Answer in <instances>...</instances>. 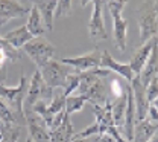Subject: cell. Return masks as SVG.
I'll list each match as a JSON object with an SVG mask.
<instances>
[{
	"label": "cell",
	"mask_w": 158,
	"mask_h": 142,
	"mask_svg": "<svg viewBox=\"0 0 158 142\" xmlns=\"http://www.w3.org/2000/svg\"><path fill=\"white\" fill-rule=\"evenodd\" d=\"M0 139H2V135H0Z\"/></svg>",
	"instance_id": "obj_37"
},
{
	"label": "cell",
	"mask_w": 158,
	"mask_h": 142,
	"mask_svg": "<svg viewBox=\"0 0 158 142\" xmlns=\"http://www.w3.org/2000/svg\"><path fill=\"white\" fill-rule=\"evenodd\" d=\"M148 118L151 119V121L154 122H158V110L154 107V105H151L149 107V112H148Z\"/></svg>",
	"instance_id": "obj_30"
},
{
	"label": "cell",
	"mask_w": 158,
	"mask_h": 142,
	"mask_svg": "<svg viewBox=\"0 0 158 142\" xmlns=\"http://www.w3.org/2000/svg\"><path fill=\"white\" fill-rule=\"evenodd\" d=\"M79 82H81V72L73 70V72H72V73L67 77L65 84H64V87H62V92H64V95H65V96H70V95H73V92H76V90H78Z\"/></svg>",
	"instance_id": "obj_25"
},
{
	"label": "cell",
	"mask_w": 158,
	"mask_h": 142,
	"mask_svg": "<svg viewBox=\"0 0 158 142\" xmlns=\"http://www.w3.org/2000/svg\"><path fill=\"white\" fill-rule=\"evenodd\" d=\"M155 43H157V37L152 38V40L146 41L144 44H141L137 51L132 54V57H131V60H129V66H131V69H132V72H134L135 77L140 75V72L143 70L144 64L148 63L151 54H152V49H154V46H155Z\"/></svg>",
	"instance_id": "obj_13"
},
{
	"label": "cell",
	"mask_w": 158,
	"mask_h": 142,
	"mask_svg": "<svg viewBox=\"0 0 158 142\" xmlns=\"http://www.w3.org/2000/svg\"><path fill=\"white\" fill-rule=\"evenodd\" d=\"M151 105H154V107H155V109H157V110H158V98H157V100H155V101H154V102H152Z\"/></svg>",
	"instance_id": "obj_35"
},
{
	"label": "cell",
	"mask_w": 158,
	"mask_h": 142,
	"mask_svg": "<svg viewBox=\"0 0 158 142\" xmlns=\"http://www.w3.org/2000/svg\"><path fill=\"white\" fill-rule=\"evenodd\" d=\"M3 38L8 41L12 47H15V49H19L20 51V47H24V44H27L34 37H32V34L27 31L26 24H23V26H20V28H17V29L9 31Z\"/></svg>",
	"instance_id": "obj_19"
},
{
	"label": "cell",
	"mask_w": 158,
	"mask_h": 142,
	"mask_svg": "<svg viewBox=\"0 0 158 142\" xmlns=\"http://www.w3.org/2000/svg\"><path fill=\"white\" fill-rule=\"evenodd\" d=\"M126 89H128V87H126ZM126 89H123L122 82L118 81L117 78H113V80L110 81V92H111V95L114 96V100H118V98L125 96V95H126Z\"/></svg>",
	"instance_id": "obj_28"
},
{
	"label": "cell",
	"mask_w": 158,
	"mask_h": 142,
	"mask_svg": "<svg viewBox=\"0 0 158 142\" xmlns=\"http://www.w3.org/2000/svg\"><path fill=\"white\" fill-rule=\"evenodd\" d=\"M70 66L61 63V60H50L44 67H41L38 72L43 77V81L50 89H62L67 77L73 72Z\"/></svg>",
	"instance_id": "obj_4"
},
{
	"label": "cell",
	"mask_w": 158,
	"mask_h": 142,
	"mask_svg": "<svg viewBox=\"0 0 158 142\" xmlns=\"http://www.w3.org/2000/svg\"><path fill=\"white\" fill-rule=\"evenodd\" d=\"M21 58V52L12 47L3 37H0V66H8L11 61H17Z\"/></svg>",
	"instance_id": "obj_22"
},
{
	"label": "cell",
	"mask_w": 158,
	"mask_h": 142,
	"mask_svg": "<svg viewBox=\"0 0 158 142\" xmlns=\"http://www.w3.org/2000/svg\"><path fill=\"white\" fill-rule=\"evenodd\" d=\"M148 142H158V131H157V133H155V135H154V136H152V138H151V139H149Z\"/></svg>",
	"instance_id": "obj_33"
},
{
	"label": "cell",
	"mask_w": 158,
	"mask_h": 142,
	"mask_svg": "<svg viewBox=\"0 0 158 142\" xmlns=\"http://www.w3.org/2000/svg\"><path fill=\"white\" fill-rule=\"evenodd\" d=\"M100 60H102V52L99 49H94V51L87 52L84 55L61 58V63L70 66L76 72H88V70H93V69L100 67Z\"/></svg>",
	"instance_id": "obj_7"
},
{
	"label": "cell",
	"mask_w": 158,
	"mask_h": 142,
	"mask_svg": "<svg viewBox=\"0 0 158 142\" xmlns=\"http://www.w3.org/2000/svg\"><path fill=\"white\" fill-rule=\"evenodd\" d=\"M24 52L26 55L34 61L38 67H44L50 60H53L55 55V47L49 40H46L44 37H38V38H32L27 44H24Z\"/></svg>",
	"instance_id": "obj_5"
},
{
	"label": "cell",
	"mask_w": 158,
	"mask_h": 142,
	"mask_svg": "<svg viewBox=\"0 0 158 142\" xmlns=\"http://www.w3.org/2000/svg\"><path fill=\"white\" fill-rule=\"evenodd\" d=\"M20 133H21V127H20L19 124L3 125L0 128V135H2L0 142H19Z\"/></svg>",
	"instance_id": "obj_24"
},
{
	"label": "cell",
	"mask_w": 158,
	"mask_h": 142,
	"mask_svg": "<svg viewBox=\"0 0 158 142\" xmlns=\"http://www.w3.org/2000/svg\"><path fill=\"white\" fill-rule=\"evenodd\" d=\"M128 2L125 0H108L105 2V6L108 8L111 17H113V35L114 43L118 51L126 49V35H128V21L122 17V12L125 9Z\"/></svg>",
	"instance_id": "obj_2"
},
{
	"label": "cell",
	"mask_w": 158,
	"mask_h": 142,
	"mask_svg": "<svg viewBox=\"0 0 158 142\" xmlns=\"http://www.w3.org/2000/svg\"><path fill=\"white\" fill-rule=\"evenodd\" d=\"M53 90L46 86V82L43 81V77L38 70L32 75L29 86H27V92H26V98H24V104L23 109L26 110H32V107L37 104L38 101H46L50 102L53 98Z\"/></svg>",
	"instance_id": "obj_3"
},
{
	"label": "cell",
	"mask_w": 158,
	"mask_h": 142,
	"mask_svg": "<svg viewBox=\"0 0 158 142\" xmlns=\"http://www.w3.org/2000/svg\"><path fill=\"white\" fill-rule=\"evenodd\" d=\"M72 5H73V2H70V0H59L56 3V9H55V19L69 16L72 12Z\"/></svg>",
	"instance_id": "obj_27"
},
{
	"label": "cell",
	"mask_w": 158,
	"mask_h": 142,
	"mask_svg": "<svg viewBox=\"0 0 158 142\" xmlns=\"http://www.w3.org/2000/svg\"><path fill=\"white\" fill-rule=\"evenodd\" d=\"M146 96H148L149 104H152L158 98V80L157 78L152 80V81L148 84V87H146Z\"/></svg>",
	"instance_id": "obj_29"
},
{
	"label": "cell",
	"mask_w": 158,
	"mask_h": 142,
	"mask_svg": "<svg viewBox=\"0 0 158 142\" xmlns=\"http://www.w3.org/2000/svg\"><path fill=\"white\" fill-rule=\"evenodd\" d=\"M0 122L2 125H12V124H17L12 112L8 109V105L0 100ZM21 127V125H20Z\"/></svg>",
	"instance_id": "obj_26"
},
{
	"label": "cell",
	"mask_w": 158,
	"mask_h": 142,
	"mask_svg": "<svg viewBox=\"0 0 158 142\" xmlns=\"http://www.w3.org/2000/svg\"><path fill=\"white\" fill-rule=\"evenodd\" d=\"M94 141H96V136H91V138H78L75 135V138H73L72 142H94Z\"/></svg>",
	"instance_id": "obj_32"
},
{
	"label": "cell",
	"mask_w": 158,
	"mask_h": 142,
	"mask_svg": "<svg viewBox=\"0 0 158 142\" xmlns=\"http://www.w3.org/2000/svg\"><path fill=\"white\" fill-rule=\"evenodd\" d=\"M131 90H132V96H134V104H135V124L148 118V112L151 104L148 101L146 96V87L141 84L138 77H134L132 81L129 82Z\"/></svg>",
	"instance_id": "obj_8"
},
{
	"label": "cell",
	"mask_w": 158,
	"mask_h": 142,
	"mask_svg": "<svg viewBox=\"0 0 158 142\" xmlns=\"http://www.w3.org/2000/svg\"><path fill=\"white\" fill-rule=\"evenodd\" d=\"M75 127L72 118L69 115H65L64 121L61 122L58 128L50 131V142H72L75 138Z\"/></svg>",
	"instance_id": "obj_16"
},
{
	"label": "cell",
	"mask_w": 158,
	"mask_h": 142,
	"mask_svg": "<svg viewBox=\"0 0 158 142\" xmlns=\"http://www.w3.org/2000/svg\"><path fill=\"white\" fill-rule=\"evenodd\" d=\"M157 75H158V38L155 46H154V49H152V54H151L148 63L144 64L143 70L140 72L138 78H140V81H141V84L144 87H148V84L152 80H155Z\"/></svg>",
	"instance_id": "obj_15"
},
{
	"label": "cell",
	"mask_w": 158,
	"mask_h": 142,
	"mask_svg": "<svg viewBox=\"0 0 158 142\" xmlns=\"http://www.w3.org/2000/svg\"><path fill=\"white\" fill-rule=\"evenodd\" d=\"M56 0H44V2H34L32 5L38 9L40 16L43 19V23L47 31L53 29V21H55V9H56Z\"/></svg>",
	"instance_id": "obj_18"
},
{
	"label": "cell",
	"mask_w": 158,
	"mask_h": 142,
	"mask_svg": "<svg viewBox=\"0 0 158 142\" xmlns=\"http://www.w3.org/2000/svg\"><path fill=\"white\" fill-rule=\"evenodd\" d=\"M158 131V122L151 121L149 118L135 124L132 142H148Z\"/></svg>",
	"instance_id": "obj_17"
},
{
	"label": "cell",
	"mask_w": 158,
	"mask_h": 142,
	"mask_svg": "<svg viewBox=\"0 0 158 142\" xmlns=\"http://www.w3.org/2000/svg\"><path fill=\"white\" fill-rule=\"evenodd\" d=\"M85 102H88L85 95H78V93H76V95L67 96V98H65V113H67L69 116L73 115V113H78V112H81V110L84 109Z\"/></svg>",
	"instance_id": "obj_23"
},
{
	"label": "cell",
	"mask_w": 158,
	"mask_h": 142,
	"mask_svg": "<svg viewBox=\"0 0 158 142\" xmlns=\"http://www.w3.org/2000/svg\"><path fill=\"white\" fill-rule=\"evenodd\" d=\"M152 5H154V8H152V9L155 11V14H157V17H158V0H157V2H154Z\"/></svg>",
	"instance_id": "obj_34"
},
{
	"label": "cell",
	"mask_w": 158,
	"mask_h": 142,
	"mask_svg": "<svg viewBox=\"0 0 158 142\" xmlns=\"http://www.w3.org/2000/svg\"><path fill=\"white\" fill-rule=\"evenodd\" d=\"M138 28H140V41H141V44L155 38V35L158 32V17L154 9L144 11L140 16Z\"/></svg>",
	"instance_id": "obj_11"
},
{
	"label": "cell",
	"mask_w": 158,
	"mask_h": 142,
	"mask_svg": "<svg viewBox=\"0 0 158 142\" xmlns=\"http://www.w3.org/2000/svg\"><path fill=\"white\" fill-rule=\"evenodd\" d=\"M27 86H29V80L24 73L20 77V82L15 87H8L5 84H0V100L8 105V109L12 112L17 124L21 127L26 125L23 104H24V98H26Z\"/></svg>",
	"instance_id": "obj_1"
},
{
	"label": "cell",
	"mask_w": 158,
	"mask_h": 142,
	"mask_svg": "<svg viewBox=\"0 0 158 142\" xmlns=\"http://www.w3.org/2000/svg\"><path fill=\"white\" fill-rule=\"evenodd\" d=\"M32 6H27L17 0H0V28L14 19H21L29 14Z\"/></svg>",
	"instance_id": "obj_10"
},
{
	"label": "cell",
	"mask_w": 158,
	"mask_h": 142,
	"mask_svg": "<svg viewBox=\"0 0 158 142\" xmlns=\"http://www.w3.org/2000/svg\"><path fill=\"white\" fill-rule=\"evenodd\" d=\"M126 101H128V89H126V95L114 100L111 102V116H113V122L118 130H122V125L125 121V110H126Z\"/></svg>",
	"instance_id": "obj_21"
},
{
	"label": "cell",
	"mask_w": 158,
	"mask_h": 142,
	"mask_svg": "<svg viewBox=\"0 0 158 142\" xmlns=\"http://www.w3.org/2000/svg\"><path fill=\"white\" fill-rule=\"evenodd\" d=\"M157 80H158V75H157Z\"/></svg>",
	"instance_id": "obj_38"
},
{
	"label": "cell",
	"mask_w": 158,
	"mask_h": 142,
	"mask_svg": "<svg viewBox=\"0 0 158 142\" xmlns=\"http://www.w3.org/2000/svg\"><path fill=\"white\" fill-rule=\"evenodd\" d=\"M157 34H158V32H157ZM157 38H158V37H157Z\"/></svg>",
	"instance_id": "obj_39"
},
{
	"label": "cell",
	"mask_w": 158,
	"mask_h": 142,
	"mask_svg": "<svg viewBox=\"0 0 158 142\" xmlns=\"http://www.w3.org/2000/svg\"><path fill=\"white\" fill-rule=\"evenodd\" d=\"M100 67H102V69H106V70H110V72H116L117 75L123 77L128 82H131L132 78L135 77L134 72H132V69H131V66H129V63H118V61L114 60V58L111 57V54L106 52V51L102 52Z\"/></svg>",
	"instance_id": "obj_12"
},
{
	"label": "cell",
	"mask_w": 158,
	"mask_h": 142,
	"mask_svg": "<svg viewBox=\"0 0 158 142\" xmlns=\"http://www.w3.org/2000/svg\"><path fill=\"white\" fill-rule=\"evenodd\" d=\"M65 95H64V92H62V89H59L56 92H53V98H52V101L49 102V105H47V109L44 110V113L41 115V118L46 121L47 124V127H49V124L52 122V119L55 118V116H58L61 113H65Z\"/></svg>",
	"instance_id": "obj_14"
},
{
	"label": "cell",
	"mask_w": 158,
	"mask_h": 142,
	"mask_svg": "<svg viewBox=\"0 0 158 142\" xmlns=\"http://www.w3.org/2000/svg\"><path fill=\"white\" fill-rule=\"evenodd\" d=\"M2 127H3V125H2V122H0V128H2Z\"/></svg>",
	"instance_id": "obj_36"
},
{
	"label": "cell",
	"mask_w": 158,
	"mask_h": 142,
	"mask_svg": "<svg viewBox=\"0 0 158 142\" xmlns=\"http://www.w3.org/2000/svg\"><path fill=\"white\" fill-rule=\"evenodd\" d=\"M6 77H8V67L6 66H0V84H3Z\"/></svg>",
	"instance_id": "obj_31"
},
{
	"label": "cell",
	"mask_w": 158,
	"mask_h": 142,
	"mask_svg": "<svg viewBox=\"0 0 158 142\" xmlns=\"http://www.w3.org/2000/svg\"><path fill=\"white\" fill-rule=\"evenodd\" d=\"M26 28H27V31L32 34L34 38L43 37V35L47 32V29H46V26H44V23H43V19H41V16H40L38 9H37L34 5H32V8H31V11H29V17H27Z\"/></svg>",
	"instance_id": "obj_20"
},
{
	"label": "cell",
	"mask_w": 158,
	"mask_h": 142,
	"mask_svg": "<svg viewBox=\"0 0 158 142\" xmlns=\"http://www.w3.org/2000/svg\"><path fill=\"white\" fill-rule=\"evenodd\" d=\"M24 121L29 131V139L32 142H50V130L46 121L34 110L24 112Z\"/></svg>",
	"instance_id": "obj_6"
},
{
	"label": "cell",
	"mask_w": 158,
	"mask_h": 142,
	"mask_svg": "<svg viewBox=\"0 0 158 142\" xmlns=\"http://www.w3.org/2000/svg\"><path fill=\"white\" fill-rule=\"evenodd\" d=\"M93 5V12H91V19L88 23V34L93 40H105L108 37L106 31H105V21H103V14H102V9H103V5L105 2L102 0H93L91 2Z\"/></svg>",
	"instance_id": "obj_9"
}]
</instances>
